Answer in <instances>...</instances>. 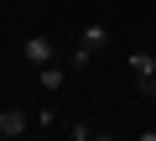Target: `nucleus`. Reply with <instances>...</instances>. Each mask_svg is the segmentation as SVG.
I'll return each instance as SVG.
<instances>
[{
  "label": "nucleus",
  "mask_w": 156,
  "mask_h": 141,
  "mask_svg": "<svg viewBox=\"0 0 156 141\" xmlns=\"http://www.w3.org/2000/svg\"><path fill=\"white\" fill-rule=\"evenodd\" d=\"M104 42H109L104 21H83V32H78V42H73V52H68V68H89V58H94Z\"/></svg>",
  "instance_id": "obj_1"
},
{
  "label": "nucleus",
  "mask_w": 156,
  "mask_h": 141,
  "mask_svg": "<svg viewBox=\"0 0 156 141\" xmlns=\"http://www.w3.org/2000/svg\"><path fill=\"white\" fill-rule=\"evenodd\" d=\"M26 131H31V115H26V110H16V105L0 110V141H16V136H26Z\"/></svg>",
  "instance_id": "obj_2"
},
{
  "label": "nucleus",
  "mask_w": 156,
  "mask_h": 141,
  "mask_svg": "<svg viewBox=\"0 0 156 141\" xmlns=\"http://www.w3.org/2000/svg\"><path fill=\"white\" fill-rule=\"evenodd\" d=\"M26 63H31V68H42V63H57V47H52V37H26Z\"/></svg>",
  "instance_id": "obj_3"
},
{
  "label": "nucleus",
  "mask_w": 156,
  "mask_h": 141,
  "mask_svg": "<svg viewBox=\"0 0 156 141\" xmlns=\"http://www.w3.org/2000/svg\"><path fill=\"white\" fill-rule=\"evenodd\" d=\"M37 84H42L47 94H57V89H62V68H57V63H42V68H37Z\"/></svg>",
  "instance_id": "obj_4"
},
{
  "label": "nucleus",
  "mask_w": 156,
  "mask_h": 141,
  "mask_svg": "<svg viewBox=\"0 0 156 141\" xmlns=\"http://www.w3.org/2000/svg\"><path fill=\"white\" fill-rule=\"evenodd\" d=\"M130 73H135V79H151V73H156V58H151V52H130Z\"/></svg>",
  "instance_id": "obj_5"
},
{
  "label": "nucleus",
  "mask_w": 156,
  "mask_h": 141,
  "mask_svg": "<svg viewBox=\"0 0 156 141\" xmlns=\"http://www.w3.org/2000/svg\"><path fill=\"white\" fill-rule=\"evenodd\" d=\"M140 94H146V99H156V73H151V79H140Z\"/></svg>",
  "instance_id": "obj_6"
}]
</instances>
